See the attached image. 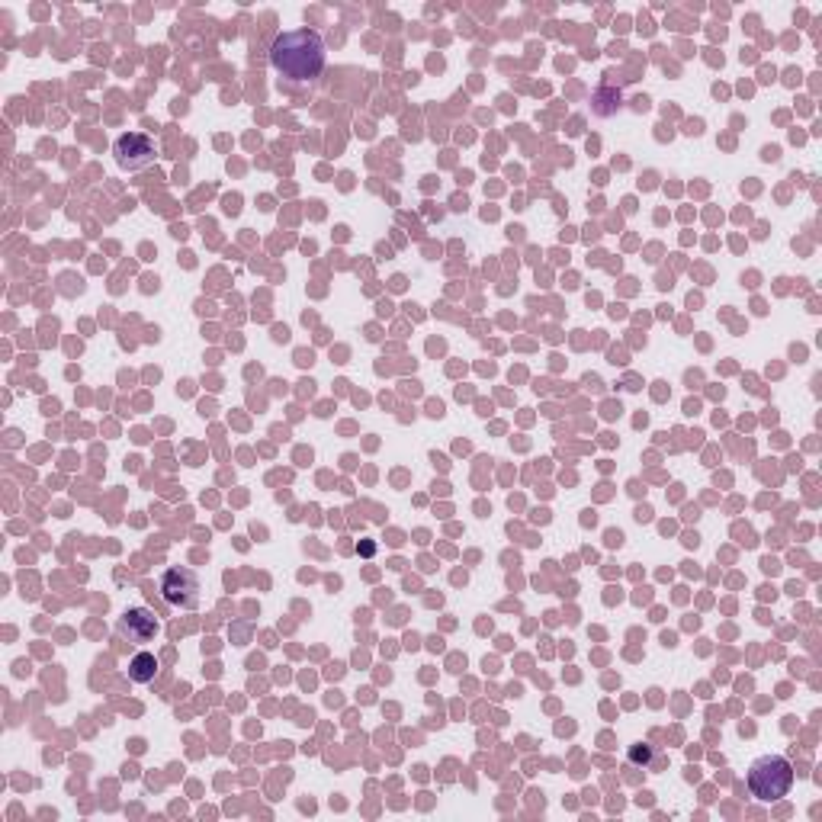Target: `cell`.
Listing matches in <instances>:
<instances>
[{
  "label": "cell",
  "mask_w": 822,
  "mask_h": 822,
  "mask_svg": "<svg viewBox=\"0 0 822 822\" xmlns=\"http://www.w3.org/2000/svg\"><path fill=\"white\" fill-rule=\"evenodd\" d=\"M129 678L139 681V684H148L158 678V659L151 656V652H139L132 662H129Z\"/></svg>",
  "instance_id": "8992f818"
},
{
  "label": "cell",
  "mask_w": 822,
  "mask_h": 822,
  "mask_svg": "<svg viewBox=\"0 0 822 822\" xmlns=\"http://www.w3.org/2000/svg\"><path fill=\"white\" fill-rule=\"evenodd\" d=\"M749 794L755 800H781L794 787V765L784 755H761L749 765Z\"/></svg>",
  "instance_id": "7a4b0ae2"
},
{
  "label": "cell",
  "mask_w": 822,
  "mask_h": 822,
  "mask_svg": "<svg viewBox=\"0 0 822 822\" xmlns=\"http://www.w3.org/2000/svg\"><path fill=\"white\" fill-rule=\"evenodd\" d=\"M270 65L286 81L309 84L325 71V42L315 29H289L270 45Z\"/></svg>",
  "instance_id": "6da1fadb"
},
{
  "label": "cell",
  "mask_w": 822,
  "mask_h": 822,
  "mask_svg": "<svg viewBox=\"0 0 822 822\" xmlns=\"http://www.w3.org/2000/svg\"><path fill=\"white\" fill-rule=\"evenodd\" d=\"M161 598L171 607H184V611H196L200 607V575L193 569H167L161 575Z\"/></svg>",
  "instance_id": "3957f363"
},
{
  "label": "cell",
  "mask_w": 822,
  "mask_h": 822,
  "mask_svg": "<svg viewBox=\"0 0 822 822\" xmlns=\"http://www.w3.org/2000/svg\"><path fill=\"white\" fill-rule=\"evenodd\" d=\"M116 630L123 639H129V643L145 646L158 636V617L151 614L148 607H126L123 617L116 623Z\"/></svg>",
  "instance_id": "5b68a950"
},
{
  "label": "cell",
  "mask_w": 822,
  "mask_h": 822,
  "mask_svg": "<svg viewBox=\"0 0 822 822\" xmlns=\"http://www.w3.org/2000/svg\"><path fill=\"white\" fill-rule=\"evenodd\" d=\"M627 758H630V765L643 768V771L662 765L659 749H656V745H649V742H633V745H630V752H627Z\"/></svg>",
  "instance_id": "52a82bcc"
},
{
  "label": "cell",
  "mask_w": 822,
  "mask_h": 822,
  "mask_svg": "<svg viewBox=\"0 0 822 822\" xmlns=\"http://www.w3.org/2000/svg\"><path fill=\"white\" fill-rule=\"evenodd\" d=\"M113 155H116L119 167H126V171H139V167L155 161V142H151L148 135H142V132H126V135H119L116 139Z\"/></svg>",
  "instance_id": "277c9868"
}]
</instances>
